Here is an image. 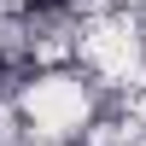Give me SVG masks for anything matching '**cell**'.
<instances>
[{"instance_id": "1", "label": "cell", "mask_w": 146, "mask_h": 146, "mask_svg": "<svg viewBox=\"0 0 146 146\" xmlns=\"http://www.w3.org/2000/svg\"><path fill=\"white\" fill-rule=\"evenodd\" d=\"M58 6H70V0H29V12H58Z\"/></svg>"}]
</instances>
